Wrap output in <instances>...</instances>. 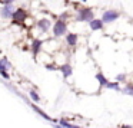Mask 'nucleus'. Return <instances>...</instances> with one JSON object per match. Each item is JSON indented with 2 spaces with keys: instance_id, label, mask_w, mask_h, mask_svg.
Wrapping results in <instances>:
<instances>
[{
  "instance_id": "obj_14",
  "label": "nucleus",
  "mask_w": 133,
  "mask_h": 128,
  "mask_svg": "<svg viewBox=\"0 0 133 128\" xmlns=\"http://www.w3.org/2000/svg\"><path fill=\"white\" fill-rule=\"evenodd\" d=\"M104 88H107V89H115V91H122L119 82H107V85Z\"/></svg>"
},
{
  "instance_id": "obj_6",
  "label": "nucleus",
  "mask_w": 133,
  "mask_h": 128,
  "mask_svg": "<svg viewBox=\"0 0 133 128\" xmlns=\"http://www.w3.org/2000/svg\"><path fill=\"white\" fill-rule=\"evenodd\" d=\"M37 26L42 32H47V30L50 29V26H52V22H50L49 19H40V20L37 22Z\"/></svg>"
},
{
  "instance_id": "obj_22",
  "label": "nucleus",
  "mask_w": 133,
  "mask_h": 128,
  "mask_svg": "<svg viewBox=\"0 0 133 128\" xmlns=\"http://www.w3.org/2000/svg\"><path fill=\"white\" fill-rule=\"evenodd\" d=\"M82 2H86V0H82Z\"/></svg>"
},
{
  "instance_id": "obj_1",
  "label": "nucleus",
  "mask_w": 133,
  "mask_h": 128,
  "mask_svg": "<svg viewBox=\"0 0 133 128\" xmlns=\"http://www.w3.org/2000/svg\"><path fill=\"white\" fill-rule=\"evenodd\" d=\"M95 19V13L89 7H82L77 9V15H76V20L77 22H92Z\"/></svg>"
},
{
  "instance_id": "obj_3",
  "label": "nucleus",
  "mask_w": 133,
  "mask_h": 128,
  "mask_svg": "<svg viewBox=\"0 0 133 128\" xmlns=\"http://www.w3.org/2000/svg\"><path fill=\"white\" fill-rule=\"evenodd\" d=\"M120 18V12H117V10H106V12L103 13V16H102V20L104 22V23H112V22L117 20V19Z\"/></svg>"
},
{
  "instance_id": "obj_19",
  "label": "nucleus",
  "mask_w": 133,
  "mask_h": 128,
  "mask_svg": "<svg viewBox=\"0 0 133 128\" xmlns=\"http://www.w3.org/2000/svg\"><path fill=\"white\" fill-rule=\"evenodd\" d=\"M116 81H117V82H120V81H124V75H123V73H122V75L119 73V75L116 76Z\"/></svg>"
},
{
  "instance_id": "obj_18",
  "label": "nucleus",
  "mask_w": 133,
  "mask_h": 128,
  "mask_svg": "<svg viewBox=\"0 0 133 128\" xmlns=\"http://www.w3.org/2000/svg\"><path fill=\"white\" fill-rule=\"evenodd\" d=\"M0 75L3 76L4 79H9L10 76H9V73H7V71H0Z\"/></svg>"
},
{
  "instance_id": "obj_9",
  "label": "nucleus",
  "mask_w": 133,
  "mask_h": 128,
  "mask_svg": "<svg viewBox=\"0 0 133 128\" xmlns=\"http://www.w3.org/2000/svg\"><path fill=\"white\" fill-rule=\"evenodd\" d=\"M59 69L62 71V73H63V78H67V76H70L73 73V69H72V66H70L69 63H66V65H63V66H60Z\"/></svg>"
},
{
  "instance_id": "obj_13",
  "label": "nucleus",
  "mask_w": 133,
  "mask_h": 128,
  "mask_svg": "<svg viewBox=\"0 0 133 128\" xmlns=\"http://www.w3.org/2000/svg\"><path fill=\"white\" fill-rule=\"evenodd\" d=\"M10 68V62L7 58H3V59H0V71H6Z\"/></svg>"
},
{
  "instance_id": "obj_7",
  "label": "nucleus",
  "mask_w": 133,
  "mask_h": 128,
  "mask_svg": "<svg viewBox=\"0 0 133 128\" xmlns=\"http://www.w3.org/2000/svg\"><path fill=\"white\" fill-rule=\"evenodd\" d=\"M89 25H90V29L92 30H100V29H103L104 22L102 19H93L92 22H89Z\"/></svg>"
},
{
  "instance_id": "obj_10",
  "label": "nucleus",
  "mask_w": 133,
  "mask_h": 128,
  "mask_svg": "<svg viewBox=\"0 0 133 128\" xmlns=\"http://www.w3.org/2000/svg\"><path fill=\"white\" fill-rule=\"evenodd\" d=\"M42 43L43 42L42 40H39V39H36L35 42L32 43V50H33V55H39V50H40V48H42Z\"/></svg>"
},
{
  "instance_id": "obj_17",
  "label": "nucleus",
  "mask_w": 133,
  "mask_h": 128,
  "mask_svg": "<svg viewBox=\"0 0 133 128\" xmlns=\"http://www.w3.org/2000/svg\"><path fill=\"white\" fill-rule=\"evenodd\" d=\"M29 95H30V98H32V99H33V101H35V102H39V101H40V96H39V95H37V94H36V92H35V91H33V89H30Z\"/></svg>"
},
{
  "instance_id": "obj_8",
  "label": "nucleus",
  "mask_w": 133,
  "mask_h": 128,
  "mask_svg": "<svg viewBox=\"0 0 133 128\" xmlns=\"http://www.w3.org/2000/svg\"><path fill=\"white\" fill-rule=\"evenodd\" d=\"M66 42L69 46H75L77 43V35L76 33H66Z\"/></svg>"
},
{
  "instance_id": "obj_15",
  "label": "nucleus",
  "mask_w": 133,
  "mask_h": 128,
  "mask_svg": "<svg viewBox=\"0 0 133 128\" xmlns=\"http://www.w3.org/2000/svg\"><path fill=\"white\" fill-rule=\"evenodd\" d=\"M122 92L126 94V95L133 96V85H127V86H124L123 89H122Z\"/></svg>"
},
{
  "instance_id": "obj_2",
  "label": "nucleus",
  "mask_w": 133,
  "mask_h": 128,
  "mask_svg": "<svg viewBox=\"0 0 133 128\" xmlns=\"http://www.w3.org/2000/svg\"><path fill=\"white\" fill-rule=\"evenodd\" d=\"M12 19H13V23L15 25H23L24 20L27 19V12L24 9H22V7H19V9L15 10Z\"/></svg>"
},
{
  "instance_id": "obj_21",
  "label": "nucleus",
  "mask_w": 133,
  "mask_h": 128,
  "mask_svg": "<svg viewBox=\"0 0 133 128\" xmlns=\"http://www.w3.org/2000/svg\"><path fill=\"white\" fill-rule=\"evenodd\" d=\"M122 128H133V127H130V125H123Z\"/></svg>"
},
{
  "instance_id": "obj_4",
  "label": "nucleus",
  "mask_w": 133,
  "mask_h": 128,
  "mask_svg": "<svg viewBox=\"0 0 133 128\" xmlns=\"http://www.w3.org/2000/svg\"><path fill=\"white\" fill-rule=\"evenodd\" d=\"M66 32H67V26H66V23H64V22L62 20V18H60L59 20H56L55 26H53V35L59 38V36H63Z\"/></svg>"
},
{
  "instance_id": "obj_5",
  "label": "nucleus",
  "mask_w": 133,
  "mask_h": 128,
  "mask_svg": "<svg viewBox=\"0 0 133 128\" xmlns=\"http://www.w3.org/2000/svg\"><path fill=\"white\" fill-rule=\"evenodd\" d=\"M13 13H15V10H13L12 4H6L4 7L0 9V16H2V19H12Z\"/></svg>"
},
{
  "instance_id": "obj_20",
  "label": "nucleus",
  "mask_w": 133,
  "mask_h": 128,
  "mask_svg": "<svg viewBox=\"0 0 133 128\" xmlns=\"http://www.w3.org/2000/svg\"><path fill=\"white\" fill-rule=\"evenodd\" d=\"M3 2H4V3H6V4H12L13 2H15V0H3Z\"/></svg>"
},
{
  "instance_id": "obj_12",
  "label": "nucleus",
  "mask_w": 133,
  "mask_h": 128,
  "mask_svg": "<svg viewBox=\"0 0 133 128\" xmlns=\"http://www.w3.org/2000/svg\"><path fill=\"white\" fill-rule=\"evenodd\" d=\"M32 108H33V109H35V111H36V112H37V114H39V115H42V117H43L44 119H47V121H53V119L50 118V117L47 115V114L44 112V111H42L40 108H37V107H36V105H32Z\"/></svg>"
},
{
  "instance_id": "obj_11",
  "label": "nucleus",
  "mask_w": 133,
  "mask_h": 128,
  "mask_svg": "<svg viewBox=\"0 0 133 128\" xmlns=\"http://www.w3.org/2000/svg\"><path fill=\"white\" fill-rule=\"evenodd\" d=\"M96 78H97V81H99V85H100V88H104V86L107 85V82H109L106 78H104V75H103L102 72H99L97 75H96Z\"/></svg>"
},
{
  "instance_id": "obj_16",
  "label": "nucleus",
  "mask_w": 133,
  "mask_h": 128,
  "mask_svg": "<svg viewBox=\"0 0 133 128\" xmlns=\"http://www.w3.org/2000/svg\"><path fill=\"white\" fill-rule=\"evenodd\" d=\"M59 122L62 124V127H63V128H79L77 125H72V124H69L67 121H64V119H60Z\"/></svg>"
}]
</instances>
